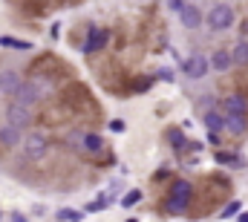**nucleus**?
<instances>
[{
    "mask_svg": "<svg viewBox=\"0 0 248 222\" xmlns=\"http://www.w3.org/2000/svg\"><path fill=\"white\" fill-rule=\"evenodd\" d=\"M205 20H208V26H211L214 32H225V29L234 26V9H231L228 3H214L211 12L205 15Z\"/></svg>",
    "mask_w": 248,
    "mask_h": 222,
    "instance_id": "1",
    "label": "nucleus"
},
{
    "mask_svg": "<svg viewBox=\"0 0 248 222\" xmlns=\"http://www.w3.org/2000/svg\"><path fill=\"white\" fill-rule=\"evenodd\" d=\"M20 150H23V156H26L29 162H38V159H44V156H46L49 142H46V136H41V133H29V136H23Z\"/></svg>",
    "mask_w": 248,
    "mask_h": 222,
    "instance_id": "2",
    "label": "nucleus"
},
{
    "mask_svg": "<svg viewBox=\"0 0 248 222\" xmlns=\"http://www.w3.org/2000/svg\"><path fill=\"white\" fill-rule=\"evenodd\" d=\"M182 72H185L190 81H199V78H205V75L211 72V58L202 55V52H193L190 58H185V63H182Z\"/></svg>",
    "mask_w": 248,
    "mask_h": 222,
    "instance_id": "3",
    "label": "nucleus"
},
{
    "mask_svg": "<svg viewBox=\"0 0 248 222\" xmlns=\"http://www.w3.org/2000/svg\"><path fill=\"white\" fill-rule=\"evenodd\" d=\"M6 124H12V127H17V130H26V127L32 124V107H26V104H20V101H12L9 110H6Z\"/></svg>",
    "mask_w": 248,
    "mask_h": 222,
    "instance_id": "4",
    "label": "nucleus"
},
{
    "mask_svg": "<svg viewBox=\"0 0 248 222\" xmlns=\"http://www.w3.org/2000/svg\"><path fill=\"white\" fill-rule=\"evenodd\" d=\"M20 84L23 81H20V72L17 69H0V95H6V98L12 95L15 98L17 90H20Z\"/></svg>",
    "mask_w": 248,
    "mask_h": 222,
    "instance_id": "5",
    "label": "nucleus"
},
{
    "mask_svg": "<svg viewBox=\"0 0 248 222\" xmlns=\"http://www.w3.org/2000/svg\"><path fill=\"white\" fill-rule=\"evenodd\" d=\"M107 29H98V26H90L87 29V41H84V52L87 55H95L98 49H104V44H107Z\"/></svg>",
    "mask_w": 248,
    "mask_h": 222,
    "instance_id": "6",
    "label": "nucleus"
},
{
    "mask_svg": "<svg viewBox=\"0 0 248 222\" xmlns=\"http://www.w3.org/2000/svg\"><path fill=\"white\" fill-rule=\"evenodd\" d=\"M41 98H44V95H41V90L35 87V81H23L20 90H17V95H15V101L26 104V107H32V110H35V104H38Z\"/></svg>",
    "mask_w": 248,
    "mask_h": 222,
    "instance_id": "7",
    "label": "nucleus"
},
{
    "mask_svg": "<svg viewBox=\"0 0 248 222\" xmlns=\"http://www.w3.org/2000/svg\"><path fill=\"white\" fill-rule=\"evenodd\" d=\"M23 130H17V127H12V124H3L0 127V147L3 150H15L17 144H23V136H20Z\"/></svg>",
    "mask_w": 248,
    "mask_h": 222,
    "instance_id": "8",
    "label": "nucleus"
},
{
    "mask_svg": "<svg viewBox=\"0 0 248 222\" xmlns=\"http://www.w3.org/2000/svg\"><path fill=\"white\" fill-rule=\"evenodd\" d=\"M179 20H182V26H185V29H199L205 17H202V12H199V6H196V3H187L185 9L179 12Z\"/></svg>",
    "mask_w": 248,
    "mask_h": 222,
    "instance_id": "9",
    "label": "nucleus"
},
{
    "mask_svg": "<svg viewBox=\"0 0 248 222\" xmlns=\"http://www.w3.org/2000/svg\"><path fill=\"white\" fill-rule=\"evenodd\" d=\"M225 118H228V112L225 110H208L205 115H202L208 133H222V130H225Z\"/></svg>",
    "mask_w": 248,
    "mask_h": 222,
    "instance_id": "10",
    "label": "nucleus"
},
{
    "mask_svg": "<svg viewBox=\"0 0 248 222\" xmlns=\"http://www.w3.org/2000/svg\"><path fill=\"white\" fill-rule=\"evenodd\" d=\"M234 66V55H231V49H214V55H211V69H217V72H228Z\"/></svg>",
    "mask_w": 248,
    "mask_h": 222,
    "instance_id": "11",
    "label": "nucleus"
},
{
    "mask_svg": "<svg viewBox=\"0 0 248 222\" xmlns=\"http://www.w3.org/2000/svg\"><path fill=\"white\" fill-rule=\"evenodd\" d=\"M222 110H225V112H240V115H246V112H248V98H246V95H240V93H234V95H225V101H222Z\"/></svg>",
    "mask_w": 248,
    "mask_h": 222,
    "instance_id": "12",
    "label": "nucleus"
},
{
    "mask_svg": "<svg viewBox=\"0 0 248 222\" xmlns=\"http://www.w3.org/2000/svg\"><path fill=\"white\" fill-rule=\"evenodd\" d=\"M225 130H228L231 136H243V133H246V115H240V112H228V118H225Z\"/></svg>",
    "mask_w": 248,
    "mask_h": 222,
    "instance_id": "13",
    "label": "nucleus"
},
{
    "mask_svg": "<svg viewBox=\"0 0 248 222\" xmlns=\"http://www.w3.org/2000/svg\"><path fill=\"white\" fill-rule=\"evenodd\" d=\"M170 196H176V199H190V196H193L190 182H187V179H176V182L170 185Z\"/></svg>",
    "mask_w": 248,
    "mask_h": 222,
    "instance_id": "14",
    "label": "nucleus"
},
{
    "mask_svg": "<svg viewBox=\"0 0 248 222\" xmlns=\"http://www.w3.org/2000/svg\"><path fill=\"white\" fill-rule=\"evenodd\" d=\"M0 47H6V49H17V52H26V49H32V44H29V41L12 38V35H3V38H0Z\"/></svg>",
    "mask_w": 248,
    "mask_h": 222,
    "instance_id": "15",
    "label": "nucleus"
},
{
    "mask_svg": "<svg viewBox=\"0 0 248 222\" xmlns=\"http://www.w3.org/2000/svg\"><path fill=\"white\" fill-rule=\"evenodd\" d=\"M104 150V139L98 133H87L84 139V153H101Z\"/></svg>",
    "mask_w": 248,
    "mask_h": 222,
    "instance_id": "16",
    "label": "nucleus"
},
{
    "mask_svg": "<svg viewBox=\"0 0 248 222\" xmlns=\"http://www.w3.org/2000/svg\"><path fill=\"white\" fill-rule=\"evenodd\" d=\"M187 205H190V199H176V196H170V199L165 202V211L179 217V214H185V211H187Z\"/></svg>",
    "mask_w": 248,
    "mask_h": 222,
    "instance_id": "17",
    "label": "nucleus"
},
{
    "mask_svg": "<svg viewBox=\"0 0 248 222\" xmlns=\"http://www.w3.org/2000/svg\"><path fill=\"white\" fill-rule=\"evenodd\" d=\"M231 55H234L237 66H246L248 63V41H237V47L231 49Z\"/></svg>",
    "mask_w": 248,
    "mask_h": 222,
    "instance_id": "18",
    "label": "nucleus"
},
{
    "mask_svg": "<svg viewBox=\"0 0 248 222\" xmlns=\"http://www.w3.org/2000/svg\"><path fill=\"white\" fill-rule=\"evenodd\" d=\"M168 139H170L173 150H185L187 144H190V139H185V136H182V130H179V127H173V130L168 133Z\"/></svg>",
    "mask_w": 248,
    "mask_h": 222,
    "instance_id": "19",
    "label": "nucleus"
},
{
    "mask_svg": "<svg viewBox=\"0 0 248 222\" xmlns=\"http://www.w3.org/2000/svg\"><path fill=\"white\" fill-rule=\"evenodd\" d=\"M214 159H217V165H228V167H240L243 165V159L234 156V153H214Z\"/></svg>",
    "mask_w": 248,
    "mask_h": 222,
    "instance_id": "20",
    "label": "nucleus"
},
{
    "mask_svg": "<svg viewBox=\"0 0 248 222\" xmlns=\"http://www.w3.org/2000/svg\"><path fill=\"white\" fill-rule=\"evenodd\" d=\"M58 220H63V222H81V220H84V211L63 208V211H58Z\"/></svg>",
    "mask_w": 248,
    "mask_h": 222,
    "instance_id": "21",
    "label": "nucleus"
},
{
    "mask_svg": "<svg viewBox=\"0 0 248 222\" xmlns=\"http://www.w3.org/2000/svg\"><path fill=\"white\" fill-rule=\"evenodd\" d=\"M243 214V202H231L222 214H219V220H231V217H240Z\"/></svg>",
    "mask_w": 248,
    "mask_h": 222,
    "instance_id": "22",
    "label": "nucleus"
},
{
    "mask_svg": "<svg viewBox=\"0 0 248 222\" xmlns=\"http://www.w3.org/2000/svg\"><path fill=\"white\" fill-rule=\"evenodd\" d=\"M107 205H110V196H98L95 202H90V205H87V211H90V214H98V211H104Z\"/></svg>",
    "mask_w": 248,
    "mask_h": 222,
    "instance_id": "23",
    "label": "nucleus"
},
{
    "mask_svg": "<svg viewBox=\"0 0 248 222\" xmlns=\"http://www.w3.org/2000/svg\"><path fill=\"white\" fill-rule=\"evenodd\" d=\"M84 139H87V133H72L66 142H69V147H72V150H84Z\"/></svg>",
    "mask_w": 248,
    "mask_h": 222,
    "instance_id": "24",
    "label": "nucleus"
},
{
    "mask_svg": "<svg viewBox=\"0 0 248 222\" xmlns=\"http://www.w3.org/2000/svg\"><path fill=\"white\" fill-rule=\"evenodd\" d=\"M156 78H159V81H170V84H173V78H176V69H173V66H162Z\"/></svg>",
    "mask_w": 248,
    "mask_h": 222,
    "instance_id": "25",
    "label": "nucleus"
},
{
    "mask_svg": "<svg viewBox=\"0 0 248 222\" xmlns=\"http://www.w3.org/2000/svg\"><path fill=\"white\" fill-rule=\"evenodd\" d=\"M139 199H141V190H130V193H127V196L122 199V205H124V208H133Z\"/></svg>",
    "mask_w": 248,
    "mask_h": 222,
    "instance_id": "26",
    "label": "nucleus"
},
{
    "mask_svg": "<svg viewBox=\"0 0 248 222\" xmlns=\"http://www.w3.org/2000/svg\"><path fill=\"white\" fill-rule=\"evenodd\" d=\"M185 6H187V0H168V9H170V12H176V15H179Z\"/></svg>",
    "mask_w": 248,
    "mask_h": 222,
    "instance_id": "27",
    "label": "nucleus"
},
{
    "mask_svg": "<svg viewBox=\"0 0 248 222\" xmlns=\"http://www.w3.org/2000/svg\"><path fill=\"white\" fill-rule=\"evenodd\" d=\"M110 130H113V133H124V121H119V118L110 121Z\"/></svg>",
    "mask_w": 248,
    "mask_h": 222,
    "instance_id": "28",
    "label": "nucleus"
},
{
    "mask_svg": "<svg viewBox=\"0 0 248 222\" xmlns=\"http://www.w3.org/2000/svg\"><path fill=\"white\" fill-rule=\"evenodd\" d=\"M150 84H153V81H150V78H144V81H139V84H136V90H147Z\"/></svg>",
    "mask_w": 248,
    "mask_h": 222,
    "instance_id": "29",
    "label": "nucleus"
},
{
    "mask_svg": "<svg viewBox=\"0 0 248 222\" xmlns=\"http://www.w3.org/2000/svg\"><path fill=\"white\" fill-rule=\"evenodd\" d=\"M208 144H219V133H208Z\"/></svg>",
    "mask_w": 248,
    "mask_h": 222,
    "instance_id": "30",
    "label": "nucleus"
},
{
    "mask_svg": "<svg viewBox=\"0 0 248 222\" xmlns=\"http://www.w3.org/2000/svg\"><path fill=\"white\" fill-rule=\"evenodd\" d=\"M237 222H248V211H246V214H240V217H237Z\"/></svg>",
    "mask_w": 248,
    "mask_h": 222,
    "instance_id": "31",
    "label": "nucleus"
},
{
    "mask_svg": "<svg viewBox=\"0 0 248 222\" xmlns=\"http://www.w3.org/2000/svg\"><path fill=\"white\" fill-rule=\"evenodd\" d=\"M127 222H139V220H127Z\"/></svg>",
    "mask_w": 248,
    "mask_h": 222,
    "instance_id": "32",
    "label": "nucleus"
}]
</instances>
